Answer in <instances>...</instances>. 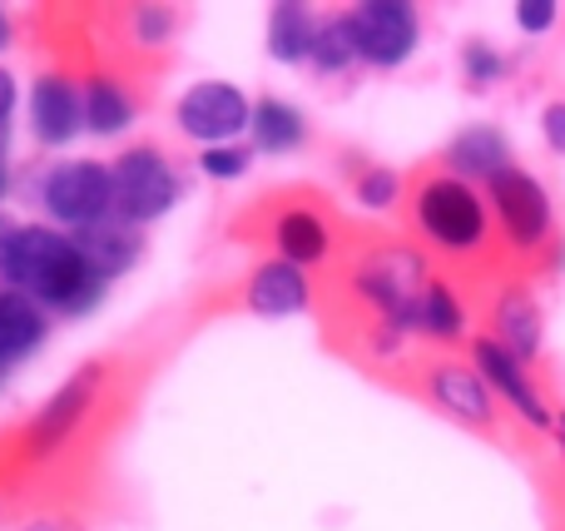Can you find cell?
I'll list each match as a JSON object with an SVG mask.
<instances>
[{
    "label": "cell",
    "instance_id": "1",
    "mask_svg": "<svg viewBox=\"0 0 565 531\" xmlns=\"http://www.w3.org/2000/svg\"><path fill=\"white\" fill-rule=\"evenodd\" d=\"M6 278L15 294L60 308V314H85V308H95L99 294H105V278L85 264L75 238L55 234V229H45V224H30L15 234Z\"/></svg>",
    "mask_w": 565,
    "mask_h": 531
},
{
    "label": "cell",
    "instance_id": "2",
    "mask_svg": "<svg viewBox=\"0 0 565 531\" xmlns=\"http://www.w3.org/2000/svg\"><path fill=\"white\" fill-rule=\"evenodd\" d=\"M109 174H115V219H125V224H149V219L169 214V209L179 204L174 169L149 145L125 149V155L109 164Z\"/></svg>",
    "mask_w": 565,
    "mask_h": 531
},
{
    "label": "cell",
    "instance_id": "3",
    "mask_svg": "<svg viewBox=\"0 0 565 531\" xmlns=\"http://www.w3.org/2000/svg\"><path fill=\"white\" fill-rule=\"evenodd\" d=\"M45 209L70 229H89L115 214V174L99 159H70L45 174Z\"/></svg>",
    "mask_w": 565,
    "mask_h": 531
},
{
    "label": "cell",
    "instance_id": "4",
    "mask_svg": "<svg viewBox=\"0 0 565 531\" xmlns=\"http://www.w3.org/2000/svg\"><path fill=\"white\" fill-rule=\"evenodd\" d=\"M244 125H254V105L228 79H199L179 95V129L199 145H234V135H244Z\"/></svg>",
    "mask_w": 565,
    "mask_h": 531
},
{
    "label": "cell",
    "instance_id": "5",
    "mask_svg": "<svg viewBox=\"0 0 565 531\" xmlns=\"http://www.w3.org/2000/svg\"><path fill=\"white\" fill-rule=\"evenodd\" d=\"M417 224L441 248H477L487 234V209L467 189V179H431L417 194Z\"/></svg>",
    "mask_w": 565,
    "mask_h": 531
},
{
    "label": "cell",
    "instance_id": "6",
    "mask_svg": "<svg viewBox=\"0 0 565 531\" xmlns=\"http://www.w3.org/2000/svg\"><path fill=\"white\" fill-rule=\"evenodd\" d=\"M348 25H352V40H358V55L382 70H397L417 50V35H422L417 10L407 0H367V6L348 10Z\"/></svg>",
    "mask_w": 565,
    "mask_h": 531
},
{
    "label": "cell",
    "instance_id": "7",
    "mask_svg": "<svg viewBox=\"0 0 565 531\" xmlns=\"http://www.w3.org/2000/svg\"><path fill=\"white\" fill-rule=\"evenodd\" d=\"M491 204H497L501 229H507V238L516 248H536L541 238H546L551 199L531 174H521V169H501V174L491 179Z\"/></svg>",
    "mask_w": 565,
    "mask_h": 531
},
{
    "label": "cell",
    "instance_id": "8",
    "mask_svg": "<svg viewBox=\"0 0 565 531\" xmlns=\"http://www.w3.org/2000/svg\"><path fill=\"white\" fill-rule=\"evenodd\" d=\"M95 393H99V368L89 363V368H79V373L70 378V383L60 387V393L35 413V423L25 427V453L50 457L55 447H65L70 433L85 423V413H89V403H95Z\"/></svg>",
    "mask_w": 565,
    "mask_h": 531
},
{
    "label": "cell",
    "instance_id": "9",
    "mask_svg": "<svg viewBox=\"0 0 565 531\" xmlns=\"http://www.w3.org/2000/svg\"><path fill=\"white\" fill-rule=\"evenodd\" d=\"M30 129L40 145H70L85 129V89L65 75H40L30 89Z\"/></svg>",
    "mask_w": 565,
    "mask_h": 531
},
{
    "label": "cell",
    "instance_id": "10",
    "mask_svg": "<svg viewBox=\"0 0 565 531\" xmlns=\"http://www.w3.org/2000/svg\"><path fill=\"white\" fill-rule=\"evenodd\" d=\"M471 358H477V373L487 378V387H497V393L507 397V403L516 407L531 427H551V423H556V417H551V407H546V397L531 387L526 363H521V358H511L497 338H481V343L471 348Z\"/></svg>",
    "mask_w": 565,
    "mask_h": 531
},
{
    "label": "cell",
    "instance_id": "11",
    "mask_svg": "<svg viewBox=\"0 0 565 531\" xmlns=\"http://www.w3.org/2000/svg\"><path fill=\"white\" fill-rule=\"evenodd\" d=\"M75 248L85 254V264L95 268L99 278H119L125 268H135V258H139V229L135 224H125V219H99V224H89V229H75Z\"/></svg>",
    "mask_w": 565,
    "mask_h": 531
},
{
    "label": "cell",
    "instance_id": "12",
    "mask_svg": "<svg viewBox=\"0 0 565 531\" xmlns=\"http://www.w3.org/2000/svg\"><path fill=\"white\" fill-rule=\"evenodd\" d=\"M248 304H254V314H268V318L302 314V308H308V278H302V268L288 264V258L258 264L254 278H248Z\"/></svg>",
    "mask_w": 565,
    "mask_h": 531
},
{
    "label": "cell",
    "instance_id": "13",
    "mask_svg": "<svg viewBox=\"0 0 565 531\" xmlns=\"http://www.w3.org/2000/svg\"><path fill=\"white\" fill-rule=\"evenodd\" d=\"M45 343V314L25 294H0V368Z\"/></svg>",
    "mask_w": 565,
    "mask_h": 531
},
{
    "label": "cell",
    "instance_id": "14",
    "mask_svg": "<svg viewBox=\"0 0 565 531\" xmlns=\"http://www.w3.org/2000/svg\"><path fill=\"white\" fill-rule=\"evenodd\" d=\"M431 393H437V403L447 407V413L467 417V423H487L491 417V387L477 368H457V363L437 368V373H431Z\"/></svg>",
    "mask_w": 565,
    "mask_h": 531
},
{
    "label": "cell",
    "instance_id": "15",
    "mask_svg": "<svg viewBox=\"0 0 565 531\" xmlns=\"http://www.w3.org/2000/svg\"><path fill=\"white\" fill-rule=\"evenodd\" d=\"M497 343L521 363L541 353V308L521 288H507V298L497 304Z\"/></svg>",
    "mask_w": 565,
    "mask_h": 531
},
{
    "label": "cell",
    "instance_id": "16",
    "mask_svg": "<svg viewBox=\"0 0 565 531\" xmlns=\"http://www.w3.org/2000/svg\"><path fill=\"white\" fill-rule=\"evenodd\" d=\"M507 159H511L507 139H501L491 125L461 129V135L451 139V149H447V164L457 169V174H481V179H487V184L501 174V169H511Z\"/></svg>",
    "mask_w": 565,
    "mask_h": 531
},
{
    "label": "cell",
    "instance_id": "17",
    "mask_svg": "<svg viewBox=\"0 0 565 531\" xmlns=\"http://www.w3.org/2000/svg\"><path fill=\"white\" fill-rule=\"evenodd\" d=\"M312 45H318V25H312L308 6L282 0V6L268 10V50H274V60L298 65V60H312Z\"/></svg>",
    "mask_w": 565,
    "mask_h": 531
},
{
    "label": "cell",
    "instance_id": "18",
    "mask_svg": "<svg viewBox=\"0 0 565 531\" xmlns=\"http://www.w3.org/2000/svg\"><path fill=\"white\" fill-rule=\"evenodd\" d=\"M278 254L288 264H322L328 258V229L312 209H288L278 219Z\"/></svg>",
    "mask_w": 565,
    "mask_h": 531
},
{
    "label": "cell",
    "instance_id": "19",
    "mask_svg": "<svg viewBox=\"0 0 565 531\" xmlns=\"http://www.w3.org/2000/svg\"><path fill=\"white\" fill-rule=\"evenodd\" d=\"M129 119H135V105H129L125 85L109 75L89 79L85 85V129H95V135H119Z\"/></svg>",
    "mask_w": 565,
    "mask_h": 531
},
{
    "label": "cell",
    "instance_id": "20",
    "mask_svg": "<svg viewBox=\"0 0 565 531\" xmlns=\"http://www.w3.org/2000/svg\"><path fill=\"white\" fill-rule=\"evenodd\" d=\"M254 145L264 149V155H288V149L302 145V115L292 105H282V99H264V105H254Z\"/></svg>",
    "mask_w": 565,
    "mask_h": 531
},
{
    "label": "cell",
    "instance_id": "21",
    "mask_svg": "<svg viewBox=\"0 0 565 531\" xmlns=\"http://www.w3.org/2000/svg\"><path fill=\"white\" fill-rule=\"evenodd\" d=\"M461 304L451 288L427 284L417 298V314H412V333H427V338H461Z\"/></svg>",
    "mask_w": 565,
    "mask_h": 531
},
{
    "label": "cell",
    "instance_id": "22",
    "mask_svg": "<svg viewBox=\"0 0 565 531\" xmlns=\"http://www.w3.org/2000/svg\"><path fill=\"white\" fill-rule=\"evenodd\" d=\"M352 60H362V55H358V40H352L348 15L332 20V25H322L318 30V45H312V65L332 75V70H348Z\"/></svg>",
    "mask_w": 565,
    "mask_h": 531
},
{
    "label": "cell",
    "instance_id": "23",
    "mask_svg": "<svg viewBox=\"0 0 565 531\" xmlns=\"http://www.w3.org/2000/svg\"><path fill=\"white\" fill-rule=\"evenodd\" d=\"M397 194H402V179L392 174V169H372V174L358 179V199L367 209H387Z\"/></svg>",
    "mask_w": 565,
    "mask_h": 531
},
{
    "label": "cell",
    "instance_id": "24",
    "mask_svg": "<svg viewBox=\"0 0 565 531\" xmlns=\"http://www.w3.org/2000/svg\"><path fill=\"white\" fill-rule=\"evenodd\" d=\"M204 174H214V179H238V174H248V149H238V145H218V149H204Z\"/></svg>",
    "mask_w": 565,
    "mask_h": 531
},
{
    "label": "cell",
    "instance_id": "25",
    "mask_svg": "<svg viewBox=\"0 0 565 531\" xmlns=\"http://www.w3.org/2000/svg\"><path fill=\"white\" fill-rule=\"evenodd\" d=\"M556 15H561L556 0H521V6H516V25L531 30V35L551 30V25H556Z\"/></svg>",
    "mask_w": 565,
    "mask_h": 531
},
{
    "label": "cell",
    "instance_id": "26",
    "mask_svg": "<svg viewBox=\"0 0 565 531\" xmlns=\"http://www.w3.org/2000/svg\"><path fill=\"white\" fill-rule=\"evenodd\" d=\"M501 70H507V65H501L497 50H487V45H467V75H471V79H497Z\"/></svg>",
    "mask_w": 565,
    "mask_h": 531
},
{
    "label": "cell",
    "instance_id": "27",
    "mask_svg": "<svg viewBox=\"0 0 565 531\" xmlns=\"http://www.w3.org/2000/svg\"><path fill=\"white\" fill-rule=\"evenodd\" d=\"M139 35L145 40H159V35H169V25H174V15H169V10H139Z\"/></svg>",
    "mask_w": 565,
    "mask_h": 531
},
{
    "label": "cell",
    "instance_id": "28",
    "mask_svg": "<svg viewBox=\"0 0 565 531\" xmlns=\"http://www.w3.org/2000/svg\"><path fill=\"white\" fill-rule=\"evenodd\" d=\"M541 129H546V145L565 155V105H551L546 115H541Z\"/></svg>",
    "mask_w": 565,
    "mask_h": 531
},
{
    "label": "cell",
    "instance_id": "29",
    "mask_svg": "<svg viewBox=\"0 0 565 531\" xmlns=\"http://www.w3.org/2000/svg\"><path fill=\"white\" fill-rule=\"evenodd\" d=\"M10 109H15V75H10V70H0V129H6Z\"/></svg>",
    "mask_w": 565,
    "mask_h": 531
},
{
    "label": "cell",
    "instance_id": "30",
    "mask_svg": "<svg viewBox=\"0 0 565 531\" xmlns=\"http://www.w3.org/2000/svg\"><path fill=\"white\" fill-rule=\"evenodd\" d=\"M15 234H20V224H10V219L0 214V274H6V264H10V248H15Z\"/></svg>",
    "mask_w": 565,
    "mask_h": 531
},
{
    "label": "cell",
    "instance_id": "31",
    "mask_svg": "<svg viewBox=\"0 0 565 531\" xmlns=\"http://www.w3.org/2000/svg\"><path fill=\"white\" fill-rule=\"evenodd\" d=\"M10 45V20H6V10H0V50Z\"/></svg>",
    "mask_w": 565,
    "mask_h": 531
},
{
    "label": "cell",
    "instance_id": "32",
    "mask_svg": "<svg viewBox=\"0 0 565 531\" xmlns=\"http://www.w3.org/2000/svg\"><path fill=\"white\" fill-rule=\"evenodd\" d=\"M6 189H10V174H6V164H0V199H6Z\"/></svg>",
    "mask_w": 565,
    "mask_h": 531
},
{
    "label": "cell",
    "instance_id": "33",
    "mask_svg": "<svg viewBox=\"0 0 565 531\" xmlns=\"http://www.w3.org/2000/svg\"><path fill=\"white\" fill-rule=\"evenodd\" d=\"M561 443H565V413H561Z\"/></svg>",
    "mask_w": 565,
    "mask_h": 531
},
{
    "label": "cell",
    "instance_id": "34",
    "mask_svg": "<svg viewBox=\"0 0 565 531\" xmlns=\"http://www.w3.org/2000/svg\"><path fill=\"white\" fill-rule=\"evenodd\" d=\"M30 531H60V527H30Z\"/></svg>",
    "mask_w": 565,
    "mask_h": 531
}]
</instances>
